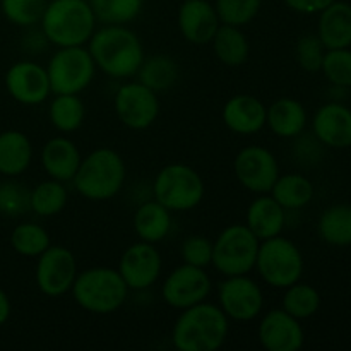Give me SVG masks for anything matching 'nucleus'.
I'll return each mask as SVG.
<instances>
[{
	"instance_id": "nucleus-1",
	"label": "nucleus",
	"mask_w": 351,
	"mask_h": 351,
	"mask_svg": "<svg viewBox=\"0 0 351 351\" xmlns=\"http://www.w3.org/2000/svg\"><path fill=\"white\" fill-rule=\"evenodd\" d=\"M86 47L96 69L119 81L136 77L146 58L144 45L136 31L119 24H101V27H96Z\"/></svg>"
},
{
	"instance_id": "nucleus-2",
	"label": "nucleus",
	"mask_w": 351,
	"mask_h": 351,
	"mask_svg": "<svg viewBox=\"0 0 351 351\" xmlns=\"http://www.w3.org/2000/svg\"><path fill=\"white\" fill-rule=\"evenodd\" d=\"M230 322L218 304L204 300L180 311L171 343L178 351H216L228 339Z\"/></svg>"
},
{
	"instance_id": "nucleus-3",
	"label": "nucleus",
	"mask_w": 351,
	"mask_h": 351,
	"mask_svg": "<svg viewBox=\"0 0 351 351\" xmlns=\"http://www.w3.org/2000/svg\"><path fill=\"white\" fill-rule=\"evenodd\" d=\"M125 178L127 167L122 154L112 147H96L82 156L71 184L81 197L103 202L113 199L122 191Z\"/></svg>"
},
{
	"instance_id": "nucleus-4",
	"label": "nucleus",
	"mask_w": 351,
	"mask_h": 351,
	"mask_svg": "<svg viewBox=\"0 0 351 351\" xmlns=\"http://www.w3.org/2000/svg\"><path fill=\"white\" fill-rule=\"evenodd\" d=\"M40 27L55 48L84 47L98 27V21L89 0H48Z\"/></svg>"
},
{
	"instance_id": "nucleus-5",
	"label": "nucleus",
	"mask_w": 351,
	"mask_h": 351,
	"mask_svg": "<svg viewBox=\"0 0 351 351\" xmlns=\"http://www.w3.org/2000/svg\"><path fill=\"white\" fill-rule=\"evenodd\" d=\"M129 288L117 267L95 266L79 271L71 295L82 311L95 315L119 312L129 297Z\"/></svg>"
},
{
	"instance_id": "nucleus-6",
	"label": "nucleus",
	"mask_w": 351,
	"mask_h": 351,
	"mask_svg": "<svg viewBox=\"0 0 351 351\" xmlns=\"http://www.w3.org/2000/svg\"><path fill=\"white\" fill-rule=\"evenodd\" d=\"M305 261L302 250L283 235L261 240L256 267L261 281L274 290H285L302 280Z\"/></svg>"
},
{
	"instance_id": "nucleus-7",
	"label": "nucleus",
	"mask_w": 351,
	"mask_h": 351,
	"mask_svg": "<svg viewBox=\"0 0 351 351\" xmlns=\"http://www.w3.org/2000/svg\"><path fill=\"white\" fill-rule=\"evenodd\" d=\"M201 173L185 163L165 165L153 180V199L171 213L192 211L204 201Z\"/></svg>"
},
{
	"instance_id": "nucleus-8",
	"label": "nucleus",
	"mask_w": 351,
	"mask_h": 351,
	"mask_svg": "<svg viewBox=\"0 0 351 351\" xmlns=\"http://www.w3.org/2000/svg\"><path fill=\"white\" fill-rule=\"evenodd\" d=\"M259 243L245 223L228 225L213 240L211 266L223 276L250 274L256 267Z\"/></svg>"
},
{
	"instance_id": "nucleus-9",
	"label": "nucleus",
	"mask_w": 351,
	"mask_h": 351,
	"mask_svg": "<svg viewBox=\"0 0 351 351\" xmlns=\"http://www.w3.org/2000/svg\"><path fill=\"white\" fill-rule=\"evenodd\" d=\"M45 67L51 95H81L93 84L98 71L86 45L57 48Z\"/></svg>"
},
{
	"instance_id": "nucleus-10",
	"label": "nucleus",
	"mask_w": 351,
	"mask_h": 351,
	"mask_svg": "<svg viewBox=\"0 0 351 351\" xmlns=\"http://www.w3.org/2000/svg\"><path fill=\"white\" fill-rule=\"evenodd\" d=\"M113 110L123 127L130 130H146L161 113L160 95L143 82L127 79L113 96Z\"/></svg>"
},
{
	"instance_id": "nucleus-11",
	"label": "nucleus",
	"mask_w": 351,
	"mask_h": 351,
	"mask_svg": "<svg viewBox=\"0 0 351 351\" xmlns=\"http://www.w3.org/2000/svg\"><path fill=\"white\" fill-rule=\"evenodd\" d=\"M218 305L233 322H250L264 311L261 285L249 274L225 276L218 287Z\"/></svg>"
},
{
	"instance_id": "nucleus-12",
	"label": "nucleus",
	"mask_w": 351,
	"mask_h": 351,
	"mask_svg": "<svg viewBox=\"0 0 351 351\" xmlns=\"http://www.w3.org/2000/svg\"><path fill=\"white\" fill-rule=\"evenodd\" d=\"M79 267L74 252L67 247L51 243L40 257H36L34 280L45 297L58 298L71 293V288L77 278Z\"/></svg>"
},
{
	"instance_id": "nucleus-13",
	"label": "nucleus",
	"mask_w": 351,
	"mask_h": 351,
	"mask_svg": "<svg viewBox=\"0 0 351 351\" xmlns=\"http://www.w3.org/2000/svg\"><path fill=\"white\" fill-rule=\"evenodd\" d=\"M233 173L239 184L252 194H269L280 177V163L274 153L259 144L242 147L233 160Z\"/></svg>"
},
{
	"instance_id": "nucleus-14",
	"label": "nucleus",
	"mask_w": 351,
	"mask_h": 351,
	"mask_svg": "<svg viewBox=\"0 0 351 351\" xmlns=\"http://www.w3.org/2000/svg\"><path fill=\"white\" fill-rule=\"evenodd\" d=\"M211 291L213 281L208 271L184 263L175 267L161 285V297L165 304L175 311H184L208 300Z\"/></svg>"
},
{
	"instance_id": "nucleus-15",
	"label": "nucleus",
	"mask_w": 351,
	"mask_h": 351,
	"mask_svg": "<svg viewBox=\"0 0 351 351\" xmlns=\"http://www.w3.org/2000/svg\"><path fill=\"white\" fill-rule=\"evenodd\" d=\"M117 269L130 291H144L160 281L163 259L154 243L139 240L123 250Z\"/></svg>"
},
{
	"instance_id": "nucleus-16",
	"label": "nucleus",
	"mask_w": 351,
	"mask_h": 351,
	"mask_svg": "<svg viewBox=\"0 0 351 351\" xmlns=\"http://www.w3.org/2000/svg\"><path fill=\"white\" fill-rule=\"evenodd\" d=\"M5 89L14 101L24 106H36L51 96L47 67L33 60H19L5 72Z\"/></svg>"
},
{
	"instance_id": "nucleus-17",
	"label": "nucleus",
	"mask_w": 351,
	"mask_h": 351,
	"mask_svg": "<svg viewBox=\"0 0 351 351\" xmlns=\"http://www.w3.org/2000/svg\"><path fill=\"white\" fill-rule=\"evenodd\" d=\"M257 339L267 351H298L305 343V331L287 311L271 308L257 324Z\"/></svg>"
},
{
	"instance_id": "nucleus-18",
	"label": "nucleus",
	"mask_w": 351,
	"mask_h": 351,
	"mask_svg": "<svg viewBox=\"0 0 351 351\" xmlns=\"http://www.w3.org/2000/svg\"><path fill=\"white\" fill-rule=\"evenodd\" d=\"M177 23L182 38L191 45H209L221 26L215 5L208 0H184Z\"/></svg>"
},
{
	"instance_id": "nucleus-19",
	"label": "nucleus",
	"mask_w": 351,
	"mask_h": 351,
	"mask_svg": "<svg viewBox=\"0 0 351 351\" xmlns=\"http://www.w3.org/2000/svg\"><path fill=\"white\" fill-rule=\"evenodd\" d=\"M266 110L263 99L254 95H235L226 99L221 120L230 132L237 136H256L266 129Z\"/></svg>"
},
{
	"instance_id": "nucleus-20",
	"label": "nucleus",
	"mask_w": 351,
	"mask_h": 351,
	"mask_svg": "<svg viewBox=\"0 0 351 351\" xmlns=\"http://www.w3.org/2000/svg\"><path fill=\"white\" fill-rule=\"evenodd\" d=\"M312 132L326 147H351V110L341 103H326L312 119Z\"/></svg>"
},
{
	"instance_id": "nucleus-21",
	"label": "nucleus",
	"mask_w": 351,
	"mask_h": 351,
	"mask_svg": "<svg viewBox=\"0 0 351 351\" xmlns=\"http://www.w3.org/2000/svg\"><path fill=\"white\" fill-rule=\"evenodd\" d=\"M82 154L77 144L65 134L55 136L43 144L40 153L41 167L48 178L69 184L77 173Z\"/></svg>"
},
{
	"instance_id": "nucleus-22",
	"label": "nucleus",
	"mask_w": 351,
	"mask_h": 351,
	"mask_svg": "<svg viewBox=\"0 0 351 351\" xmlns=\"http://www.w3.org/2000/svg\"><path fill=\"white\" fill-rule=\"evenodd\" d=\"M308 115L304 103L283 96L271 103L266 110V127L280 139H295L305 132Z\"/></svg>"
},
{
	"instance_id": "nucleus-23",
	"label": "nucleus",
	"mask_w": 351,
	"mask_h": 351,
	"mask_svg": "<svg viewBox=\"0 0 351 351\" xmlns=\"http://www.w3.org/2000/svg\"><path fill=\"white\" fill-rule=\"evenodd\" d=\"M245 225L259 240L273 239L283 233L287 211L271 194H257L247 208Z\"/></svg>"
},
{
	"instance_id": "nucleus-24",
	"label": "nucleus",
	"mask_w": 351,
	"mask_h": 351,
	"mask_svg": "<svg viewBox=\"0 0 351 351\" xmlns=\"http://www.w3.org/2000/svg\"><path fill=\"white\" fill-rule=\"evenodd\" d=\"M132 226L137 239L158 245L170 235L171 228H173V216H171L170 209L160 204L156 199H149L136 209Z\"/></svg>"
},
{
	"instance_id": "nucleus-25",
	"label": "nucleus",
	"mask_w": 351,
	"mask_h": 351,
	"mask_svg": "<svg viewBox=\"0 0 351 351\" xmlns=\"http://www.w3.org/2000/svg\"><path fill=\"white\" fill-rule=\"evenodd\" d=\"M317 36L326 50L351 47V5L335 2L319 12Z\"/></svg>"
},
{
	"instance_id": "nucleus-26",
	"label": "nucleus",
	"mask_w": 351,
	"mask_h": 351,
	"mask_svg": "<svg viewBox=\"0 0 351 351\" xmlns=\"http://www.w3.org/2000/svg\"><path fill=\"white\" fill-rule=\"evenodd\" d=\"M33 161V144L29 137L16 129L0 132V175L21 177Z\"/></svg>"
},
{
	"instance_id": "nucleus-27",
	"label": "nucleus",
	"mask_w": 351,
	"mask_h": 351,
	"mask_svg": "<svg viewBox=\"0 0 351 351\" xmlns=\"http://www.w3.org/2000/svg\"><path fill=\"white\" fill-rule=\"evenodd\" d=\"M209 45L213 47L215 57L225 67H242L250 57V41L242 27L221 24Z\"/></svg>"
},
{
	"instance_id": "nucleus-28",
	"label": "nucleus",
	"mask_w": 351,
	"mask_h": 351,
	"mask_svg": "<svg viewBox=\"0 0 351 351\" xmlns=\"http://www.w3.org/2000/svg\"><path fill=\"white\" fill-rule=\"evenodd\" d=\"M269 194L285 211H298L311 204L314 199V184L304 173H280Z\"/></svg>"
},
{
	"instance_id": "nucleus-29",
	"label": "nucleus",
	"mask_w": 351,
	"mask_h": 351,
	"mask_svg": "<svg viewBox=\"0 0 351 351\" xmlns=\"http://www.w3.org/2000/svg\"><path fill=\"white\" fill-rule=\"evenodd\" d=\"M178 75H180V69H178L177 60L170 55L156 53L144 58L136 77L154 93L163 95L177 84Z\"/></svg>"
},
{
	"instance_id": "nucleus-30",
	"label": "nucleus",
	"mask_w": 351,
	"mask_h": 351,
	"mask_svg": "<svg viewBox=\"0 0 351 351\" xmlns=\"http://www.w3.org/2000/svg\"><path fill=\"white\" fill-rule=\"evenodd\" d=\"M86 106L81 95H53L48 105V120L60 134H74L82 127Z\"/></svg>"
},
{
	"instance_id": "nucleus-31",
	"label": "nucleus",
	"mask_w": 351,
	"mask_h": 351,
	"mask_svg": "<svg viewBox=\"0 0 351 351\" xmlns=\"http://www.w3.org/2000/svg\"><path fill=\"white\" fill-rule=\"evenodd\" d=\"M69 202V191L64 182L47 178L34 185L29 192V211L40 218L60 215Z\"/></svg>"
},
{
	"instance_id": "nucleus-32",
	"label": "nucleus",
	"mask_w": 351,
	"mask_h": 351,
	"mask_svg": "<svg viewBox=\"0 0 351 351\" xmlns=\"http://www.w3.org/2000/svg\"><path fill=\"white\" fill-rule=\"evenodd\" d=\"M319 237L328 245H351V204H335L324 209L317 223Z\"/></svg>"
},
{
	"instance_id": "nucleus-33",
	"label": "nucleus",
	"mask_w": 351,
	"mask_h": 351,
	"mask_svg": "<svg viewBox=\"0 0 351 351\" xmlns=\"http://www.w3.org/2000/svg\"><path fill=\"white\" fill-rule=\"evenodd\" d=\"M51 245L50 233L33 221L19 223L10 233V247L19 256L27 259L40 257Z\"/></svg>"
},
{
	"instance_id": "nucleus-34",
	"label": "nucleus",
	"mask_w": 351,
	"mask_h": 351,
	"mask_svg": "<svg viewBox=\"0 0 351 351\" xmlns=\"http://www.w3.org/2000/svg\"><path fill=\"white\" fill-rule=\"evenodd\" d=\"M281 308L287 311L290 315H293V317H297L298 321L311 319L321 308V293L312 285L302 283L300 280L285 288L283 298H281Z\"/></svg>"
},
{
	"instance_id": "nucleus-35",
	"label": "nucleus",
	"mask_w": 351,
	"mask_h": 351,
	"mask_svg": "<svg viewBox=\"0 0 351 351\" xmlns=\"http://www.w3.org/2000/svg\"><path fill=\"white\" fill-rule=\"evenodd\" d=\"M99 24L129 26L143 12L144 0H89Z\"/></svg>"
},
{
	"instance_id": "nucleus-36",
	"label": "nucleus",
	"mask_w": 351,
	"mask_h": 351,
	"mask_svg": "<svg viewBox=\"0 0 351 351\" xmlns=\"http://www.w3.org/2000/svg\"><path fill=\"white\" fill-rule=\"evenodd\" d=\"M48 0H0L3 17L19 27H33L40 24Z\"/></svg>"
},
{
	"instance_id": "nucleus-37",
	"label": "nucleus",
	"mask_w": 351,
	"mask_h": 351,
	"mask_svg": "<svg viewBox=\"0 0 351 351\" xmlns=\"http://www.w3.org/2000/svg\"><path fill=\"white\" fill-rule=\"evenodd\" d=\"M263 0H216L215 9L221 24L245 27L261 12Z\"/></svg>"
},
{
	"instance_id": "nucleus-38",
	"label": "nucleus",
	"mask_w": 351,
	"mask_h": 351,
	"mask_svg": "<svg viewBox=\"0 0 351 351\" xmlns=\"http://www.w3.org/2000/svg\"><path fill=\"white\" fill-rule=\"evenodd\" d=\"M29 192L31 189L14 177L0 182V215L5 218H19L29 211Z\"/></svg>"
},
{
	"instance_id": "nucleus-39",
	"label": "nucleus",
	"mask_w": 351,
	"mask_h": 351,
	"mask_svg": "<svg viewBox=\"0 0 351 351\" xmlns=\"http://www.w3.org/2000/svg\"><path fill=\"white\" fill-rule=\"evenodd\" d=\"M321 71L336 88H351V50H326Z\"/></svg>"
},
{
	"instance_id": "nucleus-40",
	"label": "nucleus",
	"mask_w": 351,
	"mask_h": 351,
	"mask_svg": "<svg viewBox=\"0 0 351 351\" xmlns=\"http://www.w3.org/2000/svg\"><path fill=\"white\" fill-rule=\"evenodd\" d=\"M326 47L317 34H305L295 45V60L305 72H319L324 60Z\"/></svg>"
},
{
	"instance_id": "nucleus-41",
	"label": "nucleus",
	"mask_w": 351,
	"mask_h": 351,
	"mask_svg": "<svg viewBox=\"0 0 351 351\" xmlns=\"http://www.w3.org/2000/svg\"><path fill=\"white\" fill-rule=\"evenodd\" d=\"M182 263L195 267L211 266L213 261V240L202 235H191L180 245Z\"/></svg>"
},
{
	"instance_id": "nucleus-42",
	"label": "nucleus",
	"mask_w": 351,
	"mask_h": 351,
	"mask_svg": "<svg viewBox=\"0 0 351 351\" xmlns=\"http://www.w3.org/2000/svg\"><path fill=\"white\" fill-rule=\"evenodd\" d=\"M335 0H285L288 9H291L297 14H305V16H311V14H319L321 10H324L326 7L331 5Z\"/></svg>"
},
{
	"instance_id": "nucleus-43",
	"label": "nucleus",
	"mask_w": 351,
	"mask_h": 351,
	"mask_svg": "<svg viewBox=\"0 0 351 351\" xmlns=\"http://www.w3.org/2000/svg\"><path fill=\"white\" fill-rule=\"evenodd\" d=\"M10 314H12V304H10V298L9 295L0 288V326H3L7 321H9Z\"/></svg>"
}]
</instances>
